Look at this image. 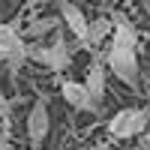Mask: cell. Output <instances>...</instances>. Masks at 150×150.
Instances as JSON below:
<instances>
[{"mask_svg": "<svg viewBox=\"0 0 150 150\" xmlns=\"http://www.w3.org/2000/svg\"><path fill=\"white\" fill-rule=\"evenodd\" d=\"M111 21H114V33H111V48L105 54V66L123 84L135 87L138 84V54H135V48H138V30L132 27V21L123 12H114Z\"/></svg>", "mask_w": 150, "mask_h": 150, "instance_id": "1", "label": "cell"}, {"mask_svg": "<svg viewBox=\"0 0 150 150\" xmlns=\"http://www.w3.org/2000/svg\"><path fill=\"white\" fill-rule=\"evenodd\" d=\"M150 126V111L147 108H120L114 117L108 120V135L117 141L135 138V135H144Z\"/></svg>", "mask_w": 150, "mask_h": 150, "instance_id": "2", "label": "cell"}, {"mask_svg": "<svg viewBox=\"0 0 150 150\" xmlns=\"http://www.w3.org/2000/svg\"><path fill=\"white\" fill-rule=\"evenodd\" d=\"M30 60H39V63L48 66L51 72H63L72 63V48L66 42V36L57 33L51 45H30Z\"/></svg>", "mask_w": 150, "mask_h": 150, "instance_id": "3", "label": "cell"}, {"mask_svg": "<svg viewBox=\"0 0 150 150\" xmlns=\"http://www.w3.org/2000/svg\"><path fill=\"white\" fill-rule=\"evenodd\" d=\"M48 129H51V114H48V102L45 99H36L30 114H27V138L33 147H42V141L48 138Z\"/></svg>", "mask_w": 150, "mask_h": 150, "instance_id": "4", "label": "cell"}, {"mask_svg": "<svg viewBox=\"0 0 150 150\" xmlns=\"http://www.w3.org/2000/svg\"><path fill=\"white\" fill-rule=\"evenodd\" d=\"M57 6H60V18H63V24L72 30L75 39L84 45L87 42V27H90V21H87V15L81 12V6H75L72 0H57Z\"/></svg>", "mask_w": 150, "mask_h": 150, "instance_id": "5", "label": "cell"}, {"mask_svg": "<svg viewBox=\"0 0 150 150\" xmlns=\"http://www.w3.org/2000/svg\"><path fill=\"white\" fill-rule=\"evenodd\" d=\"M60 93H63V99L75 111H99V105L90 99V93H87V87L78 84V81H63L60 84Z\"/></svg>", "mask_w": 150, "mask_h": 150, "instance_id": "6", "label": "cell"}, {"mask_svg": "<svg viewBox=\"0 0 150 150\" xmlns=\"http://www.w3.org/2000/svg\"><path fill=\"white\" fill-rule=\"evenodd\" d=\"M84 87H87V93H90L93 102H96V105H102V99H105V63H102L99 57L90 63V69H87Z\"/></svg>", "mask_w": 150, "mask_h": 150, "instance_id": "7", "label": "cell"}, {"mask_svg": "<svg viewBox=\"0 0 150 150\" xmlns=\"http://www.w3.org/2000/svg\"><path fill=\"white\" fill-rule=\"evenodd\" d=\"M114 33V21L111 18H105V15H99V18H93L90 21V27H87V48H96L99 42L105 39V36H111Z\"/></svg>", "mask_w": 150, "mask_h": 150, "instance_id": "8", "label": "cell"}, {"mask_svg": "<svg viewBox=\"0 0 150 150\" xmlns=\"http://www.w3.org/2000/svg\"><path fill=\"white\" fill-rule=\"evenodd\" d=\"M57 27V21L51 18V15H45V18H33L30 24H27V36H33V39H36V36H45V33H51Z\"/></svg>", "mask_w": 150, "mask_h": 150, "instance_id": "9", "label": "cell"}, {"mask_svg": "<svg viewBox=\"0 0 150 150\" xmlns=\"http://www.w3.org/2000/svg\"><path fill=\"white\" fill-rule=\"evenodd\" d=\"M6 114H9V102L0 99V120H6Z\"/></svg>", "mask_w": 150, "mask_h": 150, "instance_id": "10", "label": "cell"}, {"mask_svg": "<svg viewBox=\"0 0 150 150\" xmlns=\"http://www.w3.org/2000/svg\"><path fill=\"white\" fill-rule=\"evenodd\" d=\"M6 144H9V135H6V129H0V150H6Z\"/></svg>", "mask_w": 150, "mask_h": 150, "instance_id": "11", "label": "cell"}, {"mask_svg": "<svg viewBox=\"0 0 150 150\" xmlns=\"http://www.w3.org/2000/svg\"><path fill=\"white\" fill-rule=\"evenodd\" d=\"M141 150H150V126H147V132H144V141H141Z\"/></svg>", "mask_w": 150, "mask_h": 150, "instance_id": "12", "label": "cell"}, {"mask_svg": "<svg viewBox=\"0 0 150 150\" xmlns=\"http://www.w3.org/2000/svg\"><path fill=\"white\" fill-rule=\"evenodd\" d=\"M93 150H114V147H111V144H96Z\"/></svg>", "mask_w": 150, "mask_h": 150, "instance_id": "13", "label": "cell"}, {"mask_svg": "<svg viewBox=\"0 0 150 150\" xmlns=\"http://www.w3.org/2000/svg\"><path fill=\"white\" fill-rule=\"evenodd\" d=\"M144 9H147V15H150V0H144Z\"/></svg>", "mask_w": 150, "mask_h": 150, "instance_id": "14", "label": "cell"}, {"mask_svg": "<svg viewBox=\"0 0 150 150\" xmlns=\"http://www.w3.org/2000/svg\"><path fill=\"white\" fill-rule=\"evenodd\" d=\"M99 3H108V0H99Z\"/></svg>", "mask_w": 150, "mask_h": 150, "instance_id": "15", "label": "cell"}, {"mask_svg": "<svg viewBox=\"0 0 150 150\" xmlns=\"http://www.w3.org/2000/svg\"><path fill=\"white\" fill-rule=\"evenodd\" d=\"M0 63H3V57H0Z\"/></svg>", "mask_w": 150, "mask_h": 150, "instance_id": "16", "label": "cell"}]
</instances>
